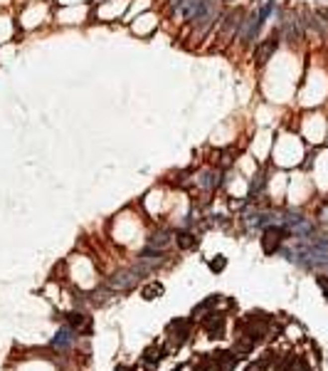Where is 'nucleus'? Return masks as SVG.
I'll return each mask as SVG.
<instances>
[{
  "mask_svg": "<svg viewBox=\"0 0 328 371\" xmlns=\"http://www.w3.org/2000/svg\"><path fill=\"white\" fill-rule=\"evenodd\" d=\"M205 329H207V334H210L212 339H220L222 332H225V317H222V314H210V317L205 319Z\"/></svg>",
  "mask_w": 328,
  "mask_h": 371,
  "instance_id": "20e7f679",
  "label": "nucleus"
},
{
  "mask_svg": "<svg viewBox=\"0 0 328 371\" xmlns=\"http://www.w3.org/2000/svg\"><path fill=\"white\" fill-rule=\"evenodd\" d=\"M72 342H74V329H69V327H62L57 334H55V339H52V347L55 349H60V352H65L72 347Z\"/></svg>",
  "mask_w": 328,
  "mask_h": 371,
  "instance_id": "39448f33",
  "label": "nucleus"
},
{
  "mask_svg": "<svg viewBox=\"0 0 328 371\" xmlns=\"http://www.w3.org/2000/svg\"><path fill=\"white\" fill-rule=\"evenodd\" d=\"M69 324H72V329H77V332H89V319L84 317V314H69Z\"/></svg>",
  "mask_w": 328,
  "mask_h": 371,
  "instance_id": "6e6552de",
  "label": "nucleus"
},
{
  "mask_svg": "<svg viewBox=\"0 0 328 371\" xmlns=\"http://www.w3.org/2000/svg\"><path fill=\"white\" fill-rule=\"evenodd\" d=\"M138 272L141 270H126V272H116L111 280H109V287L111 290H131L133 285H136V280H138Z\"/></svg>",
  "mask_w": 328,
  "mask_h": 371,
  "instance_id": "f03ea898",
  "label": "nucleus"
},
{
  "mask_svg": "<svg viewBox=\"0 0 328 371\" xmlns=\"http://www.w3.org/2000/svg\"><path fill=\"white\" fill-rule=\"evenodd\" d=\"M319 287H321V290L326 292V297H328V280H326V277H319Z\"/></svg>",
  "mask_w": 328,
  "mask_h": 371,
  "instance_id": "4468645a",
  "label": "nucleus"
},
{
  "mask_svg": "<svg viewBox=\"0 0 328 371\" xmlns=\"http://www.w3.org/2000/svg\"><path fill=\"white\" fill-rule=\"evenodd\" d=\"M269 369V362L266 359H259V362H254L252 367H247V371H266Z\"/></svg>",
  "mask_w": 328,
  "mask_h": 371,
  "instance_id": "ddd939ff",
  "label": "nucleus"
},
{
  "mask_svg": "<svg viewBox=\"0 0 328 371\" xmlns=\"http://www.w3.org/2000/svg\"><path fill=\"white\" fill-rule=\"evenodd\" d=\"M163 295V285H148L146 290H143V299H156V297H161Z\"/></svg>",
  "mask_w": 328,
  "mask_h": 371,
  "instance_id": "9b49d317",
  "label": "nucleus"
},
{
  "mask_svg": "<svg viewBox=\"0 0 328 371\" xmlns=\"http://www.w3.org/2000/svg\"><path fill=\"white\" fill-rule=\"evenodd\" d=\"M175 240H178V245H180V247H183V250H188V247H195V235H193V233H185V230H183V233H178V235H175Z\"/></svg>",
  "mask_w": 328,
  "mask_h": 371,
  "instance_id": "1a4fd4ad",
  "label": "nucleus"
},
{
  "mask_svg": "<svg viewBox=\"0 0 328 371\" xmlns=\"http://www.w3.org/2000/svg\"><path fill=\"white\" fill-rule=\"evenodd\" d=\"M197 183H200L202 188L212 191V188H217V186H220V173H215V171H207V173H202V176L197 178Z\"/></svg>",
  "mask_w": 328,
  "mask_h": 371,
  "instance_id": "0eeeda50",
  "label": "nucleus"
},
{
  "mask_svg": "<svg viewBox=\"0 0 328 371\" xmlns=\"http://www.w3.org/2000/svg\"><path fill=\"white\" fill-rule=\"evenodd\" d=\"M276 45H279V37H276V35H269L262 45H257V50H254V60H257V65H264V62L274 55Z\"/></svg>",
  "mask_w": 328,
  "mask_h": 371,
  "instance_id": "7ed1b4c3",
  "label": "nucleus"
},
{
  "mask_svg": "<svg viewBox=\"0 0 328 371\" xmlns=\"http://www.w3.org/2000/svg\"><path fill=\"white\" fill-rule=\"evenodd\" d=\"M215 362H217V371H232L235 367H237V357H235V354H230V352L217 354V357H215Z\"/></svg>",
  "mask_w": 328,
  "mask_h": 371,
  "instance_id": "423d86ee",
  "label": "nucleus"
},
{
  "mask_svg": "<svg viewBox=\"0 0 328 371\" xmlns=\"http://www.w3.org/2000/svg\"><path fill=\"white\" fill-rule=\"evenodd\" d=\"M289 235V230L286 228H279V225H269L266 230H264L262 235V247L266 255H271V252H276L279 250V245H281V240Z\"/></svg>",
  "mask_w": 328,
  "mask_h": 371,
  "instance_id": "f257e3e1",
  "label": "nucleus"
},
{
  "mask_svg": "<svg viewBox=\"0 0 328 371\" xmlns=\"http://www.w3.org/2000/svg\"><path fill=\"white\" fill-rule=\"evenodd\" d=\"M225 265H227V260H225L222 255H217V260H212V262H210V267H212L215 272H222V270H225Z\"/></svg>",
  "mask_w": 328,
  "mask_h": 371,
  "instance_id": "f8f14e48",
  "label": "nucleus"
},
{
  "mask_svg": "<svg viewBox=\"0 0 328 371\" xmlns=\"http://www.w3.org/2000/svg\"><path fill=\"white\" fill-rule=\"evenodd\" d=\"M161 354H163V349H158V347H156V349H148V352L143 354V362H146V364H158V362L163 359Z\"/></svg>",
  "mask_w": 328,
  "mask_h": 371,
  "instance_id": "9d476101",
  "label": "nucleus"
}]
</instances>
